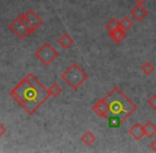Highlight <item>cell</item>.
<instances>
[{
	"label": "cell",
	"mask_w": 156,
	"mask_h": 153,
	"mask_svg": "<svg viewBox=\"0 0 156 153\" xmlns=\"http://www.w3.org/2000/svg\"><path fill=\"white\" fill-rule=\"evenodd\" d=\"M0 50H1V48H0Z\"/></svg>",
	"instance_id": "obj_24"
},
{
	"label": "cell",
	"mask_w": 156,
	"mask_h": 153,
	"mask_svg": "<svg viewBox=\"0 0 156 153\" xmlns=\"http://www.w3.org/2000/svg\"><path fill=\"white\" fill-rule=\"evenodd\" d=\"M57 43L60 45L61 48H63L64 50H66V49H69V48H71L72 46H73L74 39L72 38L71 35H69V34H66V33H65V34H62L58 39H57Z\"/></svg>",
	"instance_id": "obj_11"
},
{
	"label": "cell",
	"mask_w": 156,
	"mask_h": 153,
	"mask_svg": "<svg viewBox=\"0 0 156 153\" xmlns=\"http://www.w3.org/2000/svg\"><path fill=\"white\" fill-rule=\"evenodd\" d=\"M128 133L132 135V137L136 140H140L142 137H144V130H143V125L140 122H136L129 128Z\"/></svg>",
	"instance_id": "obj_8"
},
{
	"label": "cell",
	"mask_w": 156,
	"mask_h": 153,
	"mask_svg": "<svg viewBox=\"0 0 156 153\" xmlns=\"http://www.w3.org/2000/svg\"><path fill=\"white\" fill-rule=\"evenodd\" d=\"M10 97L28 115L35 113L50 97L48 91L32 73H29L10 91Z\"/></svg>",
	"instance_id": "obj_1"
},
{
	"label": "cell",
	"mask_w": 156,
	"mask_h": 153,
	"mask_svg": "<svg viewBox=\"0 0 156 153\" xmlns=\"http://www.w3.org/2000/svg\"><path fill=\"white\" fill-rule=\"evenodd\" d=\"M61 79L74 91H77L88 79V73L76 63L71 64L64 72L61 75Z\"/></svg>",
	"instance_id": "obj_3"
},
{
	"label": "cell",
	"mask_w": 156,
	"mask_h": 153,
	"mask_svg": "<svg viewBox=\"0 0 156 153\" xmlns=\"http://www.w3.org/2000/svg\"><path fill=\"white\" fill-rule=\"evenodd\" d=\"M141 70H142V72L144 73L145 75H150L154 72V70H155V66H154L151 62L147 61V62H145L144 64L141 66Z\"/></svg>",
	"instance_id": "obj_17"
},
{
	"label": "cell",
	"mask_w": 156,
	"mask_h": 153,
	"mask_svg": "<svg viewBox=\"0 0 156 153\" xmlns=\"http://www.w3.org/2000/svg\"><path fill=\"white\" fill-rule=\"evenodd\" d=\"M9 29L16 35V37H18L20 39H24L25 37L30 35L29 31L27 30L26 27L20 22V18H18L17 16H16V18H14L11 22V24L9 25Z\"/></svg>",
	"instance_id": "obj_5"
},
{
	"label": "cell",
	"mask_w": 156,
	"mask_h": 153,
	"mask_svg": "<svg viewBox=\"0 0 156 153\" xmlns=\"http://www.w3.org/2000/svg\"><path fill=\"white\" fill-rule=\"evenodd\" d=\"M18 18H20V22H22L23 25H24L25 27L27 28V30L29 31V33L30 34H33V33L35 32V29H34V27L32 26V25L30 24V22H29L28 19H27V17H26V15L25 14H20V15L17 16Z\"/></svg>",
	"instance_id": "obj_15"
},
{
	"label": "cell",
	"mask_w": 156,
	"mask_h": 153,
	"mask_svg": "<svg viewBox=\"0 0 156 153\" xmlns=\"http://www.w3.org/2000/svg\"><path fill=\"white\" fill-rule=\"evenodd\" d=\"M150 148H151V150H152V151L156 152V138L153 140V141L151 142V145H150Z\"/></svg>",
	"instance_id": "obj_22"
},
{
	"label": "cell",
	"mask_w": 156,
	"mask_h": 153,
	"mask_svg": "<svg viewBox=\"0 0 156 153\" xmlns=\"http://www.w3.org/2000/svg\"><path fill=\"white\" fill-rule=\"evenodd\" d=\"M103 99L107 104L108 117L119 116L122 122H124L137 110L136 104L117 86L113 87L110 93Z\"/></svg>",
	"instance_id": "obj_2"
},
{
	"label": "cell",
	"mask_w": 156,
	"mask_h": 153,
	"mask_svg": "<svg viewBox=\"0 0 156 153\" xmlns=\"http://www.w3.org/2000/svg\"><path fill=\"white\" fill-rule=\"evenodd\" d=\"M133 25H134V22L128 17H123L120 20V28L123 29L124 31H128L133 27Z\"/></svg>",
	"instance_id": "obj_18"
},
{
	"label": "cell",
	"mask_w": 156,
	"mask_h": 153,
	"mask_svg": "<svg viewBox=\"0 0 156 153\" xmlns=\"http://www.w3.org/2000/svg\"><path fill=\"white\" fill-rule=\"evenodd\" d=\"M125 32L126 31H124L123 29L118 28V29H115V31L109 32V36H110V38L112 39L115 44H120L125 39V37H126Z\"/></svg>",
	"instance_id": "obj_10"
},
{
	"label": "cell",
	"mask_w": 156,
	"mask_h": 153,
	"mask_svg": "<svg viewBox=\"0 0 156 153\" xmlns=\"http://www.w3.org/2000/svg\"><path fill=\"white\" fill-rule=\"evenodd\" d=\"M147 103H149V105L151 106L153 110L156 111V95H153L151 98H149V100H147Z\"/></svg>",
	"instance_id": "obj_20"
},
{
	"label": "cell",
	"mask_w": 156,
	"mask_h": 153,
	"mask_svg": "<svg viewBox=\"0 0 156 153\" xmlns=\"http://www.w3.org/2000/svg\"><path fill=\"white\" fill-rule=\"evenodd\" d=\"M25 15H26L27 19L30 22V24L34 27L35 30H37L40 27H42V25H43V22H44L43 19H42L33 10H28V11L25 13Z\"/></svg>",
	"instance_id": "obj_7"
},
{
	"label": "cell",
	"mask_w": 156,
	"mask_h": 153,
	"mask_svg": "<svg viewBox=\"0 0 156 153\" xmlns=\"http://www.w3.org/2000/svg\"><path fill=\"white\" fill-rule=\"evenodd\" d=\"M34 56L45 66L50 65L59 56V52L50 45L49 43H44L42 47H40L34 52Z\"/></svg>",
	"instance_id": "obj_4"
},
{
	"label": "cell",
	"mask_w": 156,
	"mask_h": 153,
	"mask_svg": "<svg viewBox=\"0 0 156 153\" xmlns=\"http://www.w3.org/2000/svg\"><path fill=\"white\" fill-rule=\"evenodd\" d=\"M107 120H108V125L110 128H119L123 123L119 116H110L107 118Z\"/></svg>",
	"instance_id": "obj_19"
},
{
	"label": "cell",
	"mask_w": 156,
	"mask_h": 153,
	"mask_svg": "<svg viewBox=\"0 0 156 153\" xmlns=\"http://www.w3.org/2000/svg\"><path fill=\"white\" fill-rule=\"evenodd\" d=\"M5 132H7V129H5V127L2 125V123L0 122V138H1L3 135H5Z\"/></svg>",
	"instance_id": "obj_21"
},
{
	"label": "cell",
	"mask_w": 156,
	"mask_h": 153,
	"mask_svg": "<svg viewBox=\"0 0 156 153\" xmlns=\"http://www.w3.org/2000/svg\"><path fill=\"white\" fill-rule=\"evenodd\" d=\"M47 91H48V94L50 95V97H58V96H60L61 93H62V87H61L58 83L55 82L50 85L49 88H47Z\"/></svg>",
	"instance_id": "obj_14"
},
{
	"label": "cell",
	"mask_w": 156,
	"mask_h": 153,
	"mask_svg": "<svg viewBox=\"0 0 156 153\" xmlns=\"http://www.w3.org/2000/svg\"><path fill=\"white\" fill-rule=\"evenodd\" d=\"M147 11L142 7V5H137L134 9L130 11V15L132 17L134 18L136 22H142L145 17L147 16Z\"/></svg>",
	"instance_id": "obj_9"
},
{
	"label": "cell",
	"mask_w": 156,
	"mask_h": 153,
	"mask_svg": "<svg viewBox=\"0 0 156 153\" xmlns=\"http://www.w3.org/2000/svg\"><path fill=\"white\" fill-rule=\"evenodd\" d=\"M92 111L102 118H108V108L104 99H100L96 103L93 104Z\"/></svg>",
	"instance_id": "obj_6"
},
{
	"label": "cell",
	"mask_w": 156,
	"mask_h": 153,
	"mask_svg": "<svg viewBox=\"0 0 156 153\" xmlns=\"http://www.w3.org/2000/svg\"><path fill=\"white\" fill-rule=\"evenodd\" d=\"M134 2H136L137 5H142L143 3H145L147 1V0H133Z\"/></svg>",
	"instance_id": "obj_23"
},
{
	"label": "cell",
	"mask_w": 156,
	"mask_h": 153,
	"mask_svg": "<svg viewBox=\"0 0 156 153\" xmlns=\"http://www.w3.org/2000/svg\"><path fill=\"white\" fill-rule=\"evenodd\" d=\"M96 137L91 131H87L83 136H81V141L86 145V146H91L95 142Z\"/></svg>",
	"instance_id": "obj_13"
},
{
	"label": "cell",
	"mask_w": 156,
	"mask_h": 153,
	"mask_svg": "<svg viewBox=\"0 0 156 153\" xmlns=\"http://www.w3.org/2000/svg\"><path fill=\"white\" fill-rule=\"evenodd\" d=\"M143 130H144V135L149 138L156 134V125L152 121H147L143 125Z\"/></svg>",
	"instance_id": "obj_12"
},
{
	"label": "cell",
	"mask_w": 156,
	"mask_h": 153,
	"mask_svg": "<svg viewBox=\"0 0 156 153\" xmlns=\"http://www.w3.org/2000/svg\"><path fill=\"white\" fill-rule=\"evenodd\" d=\"M118 28H120V20H118L117 18H112L111 20H109L105 26V29L108 31V33L111 31H115Z\"/></svg>",
	"instance_id": "obj_16"
}]
</instances>
